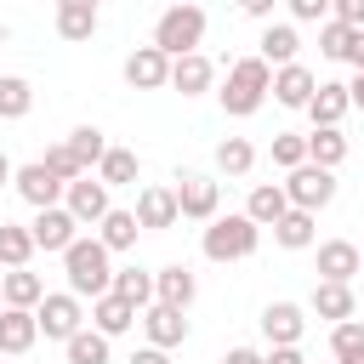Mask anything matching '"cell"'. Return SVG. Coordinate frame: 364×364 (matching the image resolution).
Wrapping results in <instances>:
<instances>
[{
	"mask_svg": "<svg viewBox=\"0 0 364 364\" xmlns=\"http://www.w3.org/2000/svg\"><path fill=\"white\" fill-rule=\"evenodd\" d=\"M63 273H68V296L74 301H97V296H108V284H114V262H108V250L97 245V239H74L68 250H63Z\"/></svg>",
	"mask_w": 364,
	"mask_h": 364,
	"instance_id": "6da1fadb",
	"label": "cell"
},
{
	"mask_svg": "<svg viewBox=\"0 0 364 364\" xmlns=\"http://www.w3.org/2000/svg\"><path fill=\"white\" fill-rule=\"evenodd\" d=\"M267 85H273V68H267L262 57H239V63L228 68V85H222L216 97H222V108H228L233 119H250V114L267 102Z\"/></svg>",
	"mask_w": 364,
	"mask_h": 364,
	"instance_id": "7a4b0ae2",
	"label": "cell"
},
{
	"mask_svg": "<svg viewBox=\"0 0 364 364\" xmlns=\"http://www.w3.org/2000/svg\"><path fill=\"white\" fill-rule=\"evenodd\" d=\"M256 245H262V228H256L245 210L205 222V239H199V250H205L210 262H245V256H256Z\"/></svg>",
	"mask_w": 364,
	"mask_h": 364,
	"instance_id": "3957f363",
	"label": "cell"
},
{
	"mask_svg": "<svg viewBox=\"0 0 364 364\" xmlns=\"http://www.w3.org/2000/svg\"><path fill=\"white\" fill-rule=\"evenodd\" d=\"M199 40H205V11L199 6H171V11H159V23H154V51L159 57H193L199 51Z\"/></svg>",
	"mask_w": 364,
	"mask_h": 364,
	"instance_id": "277c9868",
	"label": "cell"
},
{
	"mask_svg": "<svg viewBox=\"0 0 364 364\" xmlns=\"http://www.w3.org/2000/svg\"><path fill=\"white\" fill-rule=\"evenodd\" d=\"M34 324H40L46 341H63V347H68V341L85 330V307H80L68 290H46V301L34 307Z\"/></svg>",
	"mask_w": 364,
	"mask_h": 364,
	"instance_id": "5b68a950",
	"label": "cell"
},
{
	"mask_svg": "<svg viewBox=\"0 0 364 364\" xmlns=\"http://www.w3.org/2000/svg\"><path fill=\"white\" fill-rule=\"evenodd\" d=\"M279 188H284L290 210H307V216H318V210L336 199V171H318V165H296V171H290V182H279Z\"/></svg>",
	"mask_w": 364,
	"mask_h": 364,
	"instance_id": "8992f818",
	"label": "cell"
},
{
	"mask_svg": "<svg viewBox=\"0 0 364 364\" xmlns=\"http://www.w3.org/2000/svg\"><path fill=\"white\" fill-rule=\"evenodd\" d=\"M216 205H222V188H216V176H205V171H188V176H176V210H182L188 222H216Z\"/></svg>",
	"mask_w": 364,
	"mask_h": 364,
	"instance_id": "52a82bcc",
	"label": "cell"
},
{
	"mask_svg": "<svg viewBox=\"0 0 364 364\" xmlns=\"http://www.w3.org/2000/svg\"><path fill=\"white\" fill-rule=\"evenodd\" d=\"M63 210H68L80 228H97L114 205H108V188H102L97 176H80V182H68V188H63Z\"/></svg>",
	"mask_w": 364,
	"mask_h": 364,
	"instance_id": "ba28073f",
	"label": "cell"
},
{
	"mask_svg": "<svg viewBox=\"0 0 364 364\" xmlns=\"http://www.w3.org/2000/svg\"><path fill=\"white\" fill-rule=\"evenodd\" d=\"M28 239H34V250H51V256H63V250L80 239V222H74L63 205H51V210H40V216L28 222Z\"/></svg>",
	"mask_w": 364,
	"mask_h": 364,
	"instance_id": "9c48e42d",
	"label": "cell"
},
{
	"mask_svg": "<svg viewBox=\"0 0 364 364\" xmlns=\"http://www.w3.org/2000/svg\"><path fill=\"white\" fill-rule=\"evenodd\" d=\"M364 273V256L353 239H324L318 245V284H353Z\"/></svg>",
	"mask_w": 364,
	"mask_h": 364,
	"instance_id": "30bf717a",
	"label": "cell"
},
{
	"mask_svg": "<svg viewBox=\"0 0 364 364\" xmlns=\"http://www.w3.org/2000/svg\"><path fill=\"white\" fill-rule=\"evenodd\" d=\"M193 296H199V279H193V267H188V262H165V267L154 273V301H159V307L188 313V307H193Z\"/></svg>",
	"mask_w": 364,
	"mask_h": 364,
	"instance_id": "8fae6325",
	"label": "cell"
},
{
	"mask_svg": "<svg viewBox=\"0 0 364 364\" xmlns=\"http://www.w3.org/2000/svg\"><path fill=\"white\" fill-rule=\"evenodd\" d=\"M131 216H136V228H154V233H159V228H176V222H182V210H176V188L148 182V188L136 193V210H131Z\"/></svg>",
	"mask_w": 364,
	"mask_h": 364,
	"instance_id": "7c38bea8",
	"label": "cell"
},
{
	"mask_svg": "<svg viewBox=\"0 0 364 364\" xmlns=\"http://www.w3.org/2000/svg\"><path fill=\"white\" fill-rule=\"evenodd\" d=\"M301 330H307V313H301L296 301H267V307H262V336H267V347H296Z\"/></svg>",
	"mask_w": 364,
	"mask_h": 364,
	"instance_id": "4fadbf2b",
	"label": "cell"
},
{
	"mask_svg": "<svg viewBox=\"0 0 364 364\" xmlns=\"http://www.w3.org/2000/svg\"><path fill=\"white\" fill-rule=\"evenodd\" d=\"M125 85H131V91H159V85H171V57H159L154 46H136V51L125 57Z\"/></svg>",
	"mask_w": 364,
	"mask_h": 364,
	"instance_id": "5bb4252c",
	"label": "cell"
},
{
	"mask_svg": "<svg viewBox=\"0 0 364 364\" xmlns=\"http://www.w3.org/2000/svg\"><path fill=\"white\" fill-rule=\"evenodd\" d=\"M313 91H318V80H313V68H307V63L273 68V85H267V97H273V102H284V108H307V102H313Z\"/></svg>",
	"mask_w": 364,
	"mask_h": 364,
	"instance_id": "9a60e30c",
	"label": "cell"
},
{
	"mask_svg": "<svg viewBox=\"0 0 364 364\" xmlns=\"http://www.w3.org/2000/svg\"><path fill=\"white\" fill-rule=\"evenodd\" d=\"M11 188L34 205V210H51V205H63V182L34 159V165H17V176H11Z\"/></svg>",
	"mask_w": 364,
	"mask_h": 364,
	"instance_id": "2e32d148",
	"label": "cell"
},
{
	"mask_svg": "<svg viewBox=\"0 0 364 364\" xmlns=\"http://www.w3.org/2000/svg\"><path fill=\"white\" fill-rule=\"evenodd\" d=\"M142 330H148V347H159V353H171V347H182L188 341V313H176V307H142Z\"/></svg>",
	"mask_w": 364,
	"mask_h": 364,
	"instance_id": "e0dca14e",
	"label": "cell"
},
{
	"mask_svg": "<svg viewBox=\"0 0 364 364\" xmlns=\"http://www.w3.org/2000/svg\"><path fill=\"white\" fill-rule=\"evenodd\" d=\"M210 85H216V63H210L205 51H193V57H176V63H171V91L199 97V91H210Z\"/></svg>",
	"mask_w": 364,
	"mask_h": 364,
	"instance_id": "ac0fdd59",
	"label": "cell"
},
{
	"mask_svg": "<svg viewBox=\"0 0 364 364\" xmlns=\"http://www.w3.org/2000/svg\"><path fill=\"white\" fill-rule=\"evenodd\" d=\"M353 102H347V85L341 80H318V91H313V102H307V114H313V131H324V125H341V114H347Z\"/></svg>",
	"mask_w": 364,
	"mask_h": 364,
	"instance_id": "d6986e66",
	"label": "cell"
},
{
	"mask_svg": "<svg viewBox=\"0 0 364 364\" xmlns=\"http://www.w3.org/2000/svg\"><path fill=\"white\" fill-rule=\"evenodd\" d=\"M40 341V324H34V313H23V307H6L0 313V353H28Z\"/></svg>",
	"mask_w": 364,
	"mask_h": 364,
	"instance_id": "ffe728a7",
	"label": "cell"
},
{
	"mask_svg": "<svg viewBox=\"0 0 364 364\" xmlns=\"http://www.w3.org/2000/svg\"><path fill=\"white\" fill-rule=\"evenodd\" d=\"M296 51H301V40H296L290 23H267V28H262V51H256V57H262L267 68H290Z\"/></svg>",
	"mask_w": 364,
	"mask_h": 364,
	"instance_id": "44dd1931",
	"label": "cell"
},
{
	"mask_svg": "<svg viewBox=\"0 0 364 364\" xmlns=\"http://www.w3.org/2000/svg\"><path fill=\"white\" fill-rule=\"evenodd\" d=\"M0 296H6V307H23V313H34V307L46 301V284H40V273L17 267V273H0Z\"/></svg>",
	"mask_w": 364,
	"mask_h": 364,
	"instance_id": "7402d4cb",
	"label": "cell"
},
{
	"mask_svg": "<svg viewBox=\"0 0 364 364\" xmlns=\"http://www.w3.org/2000/svg\"><path fill=\"white\" fill-rule=\"evenodd\" d=\"M57 34L63 40H91L97 34V6L91 0H57Z\"/></svg>",
	"mask_w": 364,
	"mask_h": 364,
	"instance_id": "603a6c76",
	"label": "cell"
},
{
	"mask_svg": "<svg viewBox=\"0 0 364 364\" xmlns=\"http://www.w3.org/2000/svg\"><path fill=\"white\" fill-rule=\"evenodd\" d=\"M284 210H290V199H284V188H279V182H256V188H250V205H245V216H250L256 228H273Z\"/></svg>",
	"mask_w": 364,
	"mask_h": 364,
	"instance_id": "cb8c5ba5",
	"label": "cell"
},
{
	"mask_svg": "<svg viewBox=\"0 0 364 364\" xmlns=\"http://www.w3.org/2000/svg\"><path fill=\"white\" fill-rule=\"evenodd\" d=\"M108 296H119L125 307H154V273H142V267H119L114 273V284H108Z\"/></svg>",
	"mask_w": 364,
	"mask_h": 364,
	"instance_id": "d4e9b609",
	"label": "cell"
},
{
	"mask_svg": "<svg viewBox=\"0 0 364 364\" xmlns=\"http://www.w3.org/2000/svg\"><path fill=\"white\" fill-rule=\"evenodd\" d=\"M91 324H97V336L114 341V336H125V330L136 324V307H125L119 296H97V301H91Z\"/></svg>",
	"mask_w": 364,
	"mask_h": 364,
	"instance_id": "484cf974",
	"label": "cell"
},
{
	"mask_svg": "<svg viewBox=\"0 0 364 364\" xmlns=\"http://www.w3.org/2000/svg\"><path fill=\"white\" fill-rule=\"evenodd\" d=\"M341 159H347V136H341V125H324V131H313V136H307V165L336 171Z\"/></svg>",
	"mask_w": 364,
	"mask_h": 364,
	"instance_id": "4316f807",
	"label": "cell"
},
{
	"mask_svg": "<svg viewBox=\"0 0 364 364\" xmlns=\"http://www.w3.org/2000/svg\"><path fill=\"white\" fill-rule=\"evenodd\" d=\"M136 233H142V228H136V216H131V210H108V216L97 222V245H102L108 256H114V250H131V245H136Z\"/></svg>",
	"mask_w": 364,
	"mask_h": 364,
	"instance_id": "83f0119b",
	"label": "cell"
},
{
	"mask_svg": "<svg viewBox=\"0 0 364 364\" xmlns=\"http://www.w3.org/2000/svg\"><path fill=\"white\" fill-rule=\"evenodd\" d=\"M353 284H313V313L330 318V324H347L353 318Z\"/></svg>",
	"mask_w": 364,
	"mask_h": 364,
	"instance_id": "f1b7e54d",
	"label": "cell"
},
{
	"mask_svg": "<svg viewBox=\"0 0 364 364\" xmlns=\"http://www.w3.org/2000/svg\"><path fill=\"white\" fill-rule=\"evenodd\" d=\"M28 256H34V239H28V228H17V222H0V267H6V273H17V267H28Z\"/></svg>",
	"mask_w": 364,
	"mask_h": 364,
	"instance_id": "f546056e",
	"label": "cell"
},
{
	"mask_svg": "<svg viewBox=\"0 0 364 364\" xmlns=\"http://www.w3.org/2000/svg\"><path fill=\"white\" fill-rule=\"evenodd\" d=\"M68 154H74V159H80V171L91 176V165H102L108 142H102V131H97V125H74V131H68Z\"/></svg>",
	"mask_w": 364,
	"mask_h": 364,
	"instance_id": "4dcf8cb0",
	"label": "cell"
},
{
	"mask_svg": "<svg viewBox=\"0 0 364 364\" xmlns=\"http://www.w3.org/2000/svg\"><path fill=\"white\" fill-rule=\"evenodd\" d=\"M250 165H256V148L245 136H222L216 142V171L222 176H250Z\"/></svg>",
	"mask_w": 364,
	"mask_h": 364,
	"instance_id": "1f68e13d",
	"label": "cell"
},
{
	"mask_svg": "<svg viewBox=\"0 0 364 364\" xmlns=\"http://www.w3.org/2000/svg\"><path fill=\"white\" fill-rule=\"evenodd\" d=\"M313 233H318V228H313V216H307V210H284V216L273 222V239H279L284 250H307V245H313Z\"/></svg>",
	"mask_w": 364,
	"mask_h": 364,
	"instance_id": "d6a6232c",
	"label": "cell"
},
{
	"mask_svg": "<svg viewBox=\"0 0 364 364\" xmlns=\"http://www.w3.org/2000/svg\"><path fill=\"white\" fill-rule=\"evenodd\" d=\"M34 108V85L23 74H0V119H23Z\"/></svg>",
	"mask_w": 364,
	"mask_h": 364,
	"instance_id": "836d02e7",
	"label": "cell"
},
{
	"mask_svg": "<svg viewBox=\"0 0 364 364\" xmlns=\"http://www.w3.org/2000/svg\"><path fill=\"white\" fill-rule=\"evenodd\" d=\"M97 182H102V188H125V182H136V154H131V148H108L102 165H97Z\"/></svg>",
	"mask_w": 364,
	"mask_h": 364,
	"instance_id": "e575fe53",
	"label": "cell"
},
{
	"mask_svg": "<svg viewBox=\"0 0 364 364\" xmlns=\"http://www.w3.org/2000/svg\"><path fill=\"white\" fill-rule=\"evenodd\" d=\"M330 353H336V364H364V324L358 318L336 324L330 330Z\"/></svg>",
	"mask_w": 364,
	"mask_h": 364,
	"instance_id": "d590c367",
	"label": "cell"
},
{
	"mask_svg": "<svg viewBox=\"0 0 364 364\" xmlns=\"http://www.w3.org/2000/svg\"><path fill=\"white\" fill-rule=\"evenodd\" d=\"M68 364H108V336L80 330V336L68 341Z\"/></svg>",
	"mask_w": 364,
	"mask_h": 364,
	"instance_id": "8d00e7d4",
	"label": "cell"
},
{
	"mask_svg": "<svg viewBox=\"0 0 364 364\" xmlns=\"http://www.w3.org/2000/svg\"><path fill=\"white\" fill-rule=\"evenodd\" d=\"M273 165H279V171H296V165H307V136H296V131H279V136H273Z\"/></svg>",
	"mask_w": 364,
	"mask_h": 364,
	"instance_id": "74e56055",
	"label": "cell"
},
{
	"mask_svg": "<svg viewBox=\"0 0 364 364\" xmlns=\"http://www.w3.org/2000/svg\"><path fill=\"white\" fill-rule=\"evenodd\" d=\"M40 165H46V171H51V176H57V182H63V188H68V182H80V176H85V171H80V159H74V154H68V142H57V148H46V159H40Z\"/></svg>",
	"mask_w": 364,
	"mask_h": 364,
	"instance_id": "f35d334b",
	"label": "cell"
},
{
	"mask_svg": "<svg viewBox=\"0 0 364 364\" xmlns=\"http://www.w3.org/2000/svg\"><path fill=\"white\" fill-rule=\"evenodd\" d=\"M353 34H358V28H341V23L330 17V23L318 28V51H324V57H336V63H347V46H353Z\"/></svg>",
	"mask_w": 364,
	"mask_h": 364,
	"instance_id": "ab89813d",
	"label": "cell"
},
{
	"mask_svg": "<svg viewBox=\"0 0 364 364\" xmlns=\"http://www.w3.org/2000/svg\"><path fill=\"white\" fill-rule=\"evenodd\" d=\"M290 17H296V23H318V28H324V23H330V0H290Z\"/></svg>",
	"mask_w": 364,
	"mask_h": 364,
	"instance_id": "60d3db41",
	"label": "cell"
},
{
	"mask_svg": "<svg viewBox=\"0 0 364 364\" xmlns=\"http://www.w3.org/2000/svg\"><path fill=\"white\" fill-rule=\"evenodd\" d=\"M330 17H336L341 28H364V0H336Z\"/></svg>",
	"mask_w": 364,
	"mask_h": 364,
	"instance_id": "b9f144b4",
	"label": "cell"
},
{
	"mask_svg": "<svg viewBox=\"0 0 364 364\" xmlns=\"http://www.w3.org/2000/svg\"><path fill=\"white\" fill-rule=\"evenodd\" d=\"M262 364H307V358H301V347H267Z\"/></svg>",
	"mask_w": 364,
	"mask_h": 364,
	"instance_id": "7bdbcfd3",
	"label": "cell"
},
{
	"mask_svg": "<svg viewBox=\"0 0 364 364\" xmlns=\"http://www.w3.org/2000/svg\"><path fill=\"white\" fill-rule=\"evenodd\" d=\"M222 364H262V353H256V347H228Z\"/></svg>",
	"mask_w": 364,
	"mask_h": 364,
	"instance_id": "ee69618b",
	"label": "cell"
},
{
	"mask_svg": "<svg viewBox=\"0 0 364 364\" xmlns=\"http://www.w3.org/2000/svg\"><path fill=\"white\" fill-rule=\"evenodd\" d=\"M125 364H171V353H159V347H136Z\"/></svg>",
	"mask_w": 364,
	"mask_h": 364,
	"instance_id": "f6af8a7d",
	"label": "cell"
},
{
	"mask_svg": "<svg viewBox=\"0 0 364 364\" xmlns=\"http://www.w3.org/2000/svg\"><path fill=\"white\" fill-rule=\"evenodd\" d=\"M245 17H256V23H267V17H273V0H245Z\"/></svg>",
	"mask_w": 364,
	"mask_h": 364,
	"instance_id": "bcb514c9",
	"label": "cell"
},
{
	"mask_svg": "<svg viewBox=\"0 0 364 364\" xmlns=\"http://www.w3.org/2000/svg\"><path fill=\"white\" fill-rule=\"evenodd\" d=\"M347 63H353V68H358V74H364V28H358V34H353V46H347Z\"/></svg>",
	"mask_w": 364,
	"mask_h": 364,
	"instance_id": "7dc6e473",
	"label": "cell"
},
{
	"mask_svg": "<svg viewBox=\"0 0 364 364\" xmlns=\"http://www.w3.org/2000/svg\"><path fill=\"white\" fill-rule=\"evenodd\" d=\"M347 102H353V108H364V74H358V80L347 85Z\"/></svg>",
	"mask_w": 364,
	"mask_h": 364,
	"instance_id": "c3c4849f",
	"label": "cell"
},
{
	"mask_svg": "<svg viewBox=\"0 0 364 364\" xmlns=\"http://www.w3.org/2000/svg\"><path fill=\"white\" fill-rule=\"evenodd\" d=\"M11 176H17V165H11L6 154H0V188H11Z\"/></svg>",
	"mask_w": 364,
	"mask_h": 364,
	"instance_id": "681fc988",
	"label": "cell"
},
{
	"mask_svg": "<svg viewBox=\"0 0 364 364\" xmlns=\"http://www.w3.org/2000/svg\"><path fill=\"white\" fill-rule=\"evenodd\" d=\"M0 46H6V28H0Z\"/></svg>",
	"mask_w": 364,
	"mask_h": 364,
	"instance_id": "f907efd6",
	"label": "cell"
},
{
	"mask_svg": "<svg viewBox=\"0 0 364 364\" xmlns=\"http://www.w3.org/2000/svg\"><path fill=\"white\" fill-rule=\"evenodd\" d=\"M0 313H6V296H0Z\"/></svg>",
	"mask_w": 364,
	"mask_h": 364,
	"instance_id": "816d5d0a",
	"label": "cell"
}]
</instances>
